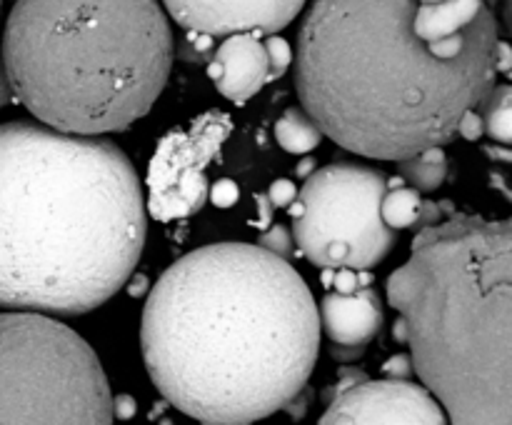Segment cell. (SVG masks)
<instances>
[{"label":"cell","instance_id":"19","mask_svg":"<svg viewBox=\"0 0 512 425\" xmlns=\"http://www.w3.org/2000/svg\"><path fill=\"white\" fill-rule=\"evenodd\" d=\"M258 245H263L265 250H270V253L280 255V258L285 260L293 258L295 253V238L285 225H273V228L265 230L258 238Z\"/></svg>","mask_w":512,"mask_h":425},{"label":"cell","instance_id":"23","mask_svg":"<svg viewBox=\"0 0 512 425\" xmlns=\"http://www.w3.org/2000/svg\"><path fill=\"white\" fill-rule=\"evenodd\" d=\"M383 373H388V378H410V375L415 373V365H413V358H410V353L393 355V358L383 365Z\"/></svg>","mask_w":512,"mask_h":425},{"label":"cell","instance_id":"30","mask_svg":"<svg viewBox=\"0 0 512 425\" xmlns=\"http://www.w3.org/2000/svg\"><path fill=\"white\" fill-rule=\"evenodd\" d=\"M0 5H3V0H0Z\"/></svg>","mask_w":512,"mask_h":425},{"label":"cell","instance_id":"12","mask_svg":"<svg viewBox=\"0 0 512 425\" xmlns=\"http://www.w3.org/2000/svg\"><path fill=\"white\" fill-rule=\"evenodd\" d=\"M208 78L230 103L245 105L273 83L270 55L265 48V35L233 33L215 45L208 60Z\"/></svg>","mask_w":512,"mask_h":425},{"label":"cell","instance_id":"18","mask_svg":"<svg viewBox=\"0 0 512 425\" xmlns=\"http://www.w3.org/2000/svg\"><path fill=\"white\" fill-rule=\"evenodd\" d=\"M265 48H268L270 55V73H273V80H278L280 75L288 73V68L293 65V48L285 38H280L278 33L265 35Z\"/></svg>","mask_w":512,"mask_h":425},{"label":"cell","instance_id":"5","mask_svg":"<svg viewBox=\"0 0 512 425\" xmlns=\"http://www.w3.org/2000/svg\"><path fill=\"white\" fill-rule=\"evenodd\" d=\"M13 93L63 133H120L168 83L173 30L160 0H15L3 33Z\"/></svg>","mask_w":512,"mask_h":425},{"label":"cell","instance_id":"24","mask_svg":"<svg viewBox=\"0 0 512 425\" xmlns=\"http://www.w3.org/2000/svg\"><path fill=\"white\" fill-rule=\"evenodd\" d=\"M13 83H10V75H8V68H5V58H3V48H0V108H5V105L13 100Z\"/></svg>","mask_w":512,"mask_h":425},{"label":"cell","instance_id":"7","mask_svg":"<svg viewBox=\"0 0 512 425\" xmlns=\"http://www.w3.org/2000/svg\"><path fill=\"white\" fill-rule=\"evenodd\" d=\"M388 175L358 163L313 170L298 190L293 218L295 248L318 268H363L383 263L398 243V230L383 218Z\"/></svg>","mask_w":512,"mask_h":425},{"label":"cell","instance_id":"3","mask_svg":"<svg viewBox=\"0 0 512 425\" xmlns=\"http://www.w3.org/2000/svg\"><path fill=\"white\" fill-rule=\"evenodd\" d=\"M143 245V188L113 140L0 125V308L90 313L128 283Z\"/></svg>","mask_w":512,"mask_h":425},{"label":"cell","instance_id":"26","mask_svg":"<svg viewBox=\"0 0 512 425\" xmlns=\"http://www.w3.org/2000/svg\"><path fill=\"white\" fill-rule=\"evenodd\" d=\"M360 380H365V373L363 370H343L338 378V385H335V393H340V390L350 388V385L360 383Z\"/></svg>","mask_w":512,"mask_h":425},{"label":"cell","instance_id":"1","mask_svg":"<svg viewBox=\"0 0 512 425\" xmlns=\"http://www.w3.org/2000/svg\"><path fill=\"white\" fill-rule=\"evenodd\" d=\"M490 0H313L295 50L300 105L350 153L403 160L458 135L495 85Z\"/></svg>","mask_w":512,"mask_h":425},{"label":"cell","instance_id":"27","mask_svg":"<svg viewBox=\"0 0 512 425\" xmlns=\"http://www.w3.org/2000/svg\"><path fill=\"white\" fill-rule=\"evenodd\" d=\"M503 18H505V28L512 35V0H503Z\"/></svg>","mask_w":512,"mask_h":425},{"label":"cell","instance_id":"10","mask_svg":"<svg viewBox=\"0 0 512 425\" xmlns=\"http://www.w3.org/2000/svg\"><path fill=\"white\" fill-rule=\"evenodd\" d=\"M325 425L350 423H445V408L425 385L408 378L360 380L335 393L328 410L320 415Z\"/></svg>","mask_w":512,"mask_h":425},{"label":"cell","instance_id":"11","mask_svg":"<svg viewBox=\"0 0 512 425\" xmlns=\"http://www.w3.org/2000/svg\"><path fill=\"white\" fill-rule=\"evenodd\" d=\"M183 30L213 38L233 33L273 35L288 28L308 0H160Z\"/></svg>","mask_w":512,"mask_h":425},{"label":"cell","instance_id":"21","mask_svg":"<svg viewBox=\"0 0 512 425\" xmlns=\"http://www.w3.org/2000/svg\"><path fill=\"white\" fill-rule=\"evenodd\" d=\"M265 198L270 200V205H273V208H288V205L298 198V188H295L293 180L280 178L270 185V190Z\"/></svg>","mask_w":512,"mask_h":425},{"label":"cell","instance_id":"9","mask_svg":"<svg viewBox=\"0 0 512 425\" xmlns=\"http://www.w3.org/2000/svg\"><path fill=\"white\" fill-rule=\"evenodd\" d=\"M373 283L375 275L370 270L323 268L320 333L328 335L338 360L360 358L383 328V303Z\"/></svg>","mask_w":512,"mask_h":425},{"label":"cell","instance_id":"4","mask_svg":"<svg viewBox=\"0 0 512 425\" xmlns=\"http://www.w3.org/2000/svg\"><path fill=\"white\" fill-rule=\"evenodd\" d=\"M393 333L460 425H512V218L425 225L388 278Z\"/></svg>","mask_w":512,"mask_h":425},{"label":"cell","instance_id":"8","mask_svg":"<svg viewBox=\"0 0 512 425\" xmlns=\"http://www.w3.org/2000/svg\"><path fill=\"white\" fill-rule=\"evenodd\" d=\"M233 130L223 110H208L188 128H175L155 148L148 168V210L155 220L188 218L203 210L210 195L208 165Z\"/></svg>","mask_w":512,"mask_h":425},{"label":"cell","instance_id":"16","mask_svg":"<svg viewBox=\"0 0 512 425\" xmlns=\"http://www.w3.org/2000/svg\"><path fill=\"white\" fill-rule=\"evenodd\" d=\"M478 113L490 138L512 145V85H493L480 100Z\"/></svg>","mask_w":512,"mask_h":425},{"label":"cell","instance_id":"6","mask_svg":"<svg viewBox=\"0 0 512 425\" xmlns=\"http://www.w3.org/2000/svg\"><path fill=\"white\" fill-rule=\"evenodd\" d=\"M95 350L60 320L0 313V423H113Z\"/></svg>","mask_w":512,"mask_h":425},{"label":"cell","instance_id":"2","mask_svg":"<svg viewBox=\"0 0 512 425\" xmlns=\"http://www.w3.org/2000/svg\"><path fill=\"white\" fill-rule=\"evenodd\" d=\"M140 348L170 405L208 425L288 408L320 350L313 293L258 243H213L175 260L148 295Z\"/></svg>","mask_w":512,"mask_h":425},{"label":"cell","instance_id":"14","mask_svg":"<svg viewBox=\"0 0 512 425\" xmlns=\"http://www.w3.org/2000/svg\"><path fill=\"white\" fill-rule=\"evenodd\" d=\"M398 165L400 178L418 193H433L445 183V175H448V158L443 153V145L420 150L410 158L398 160Z\"/></svg>","mask_w":512,"mask_h":425},{"label":"cell","instance_id":"29","mask_svg":"<svg viewBox=\"0 0 512 425\" xmlns=\"http://www.w3.org/2000/svg\"><path fill=\"white\" fill-rule=\"evenodd\" d=\"M508 75H510V78H512V68H510V70H508Z\"/></svg>","mask_w":512,"mask_h":425},{"label":"cell","instance_id":"20","mask_svg":"<svg viewBox=\"0 0 512 425\" xmlns=\"http://www.w3.org/2000/svg\"><path fill=\"white\" fill-rule=\"evenodd\" d=\"M210 200H213L218 208H230V205L238 203L240 198V188L235 185V180L230 178H220L215 180V185H210Z\"/></svg>","mask_w":512,"mask_h":425},{"label":"cell","instance_id":"22","mask_svg":"<svg viewBox=\"0 0 512 425\" xmlns=\"http://www.w3.org/2000/svg\"><path fill=\"white\" fill-rule=\"evenodd\" d=\"M458 135H463L465 140H478L480 135H485V125H483V118H480L478 108L468 110V113L463 115V120H460L458 125Z\"/></svg>","mask_w":512,"mask_h":425},{"label":"cell","instance_id":"17","mask_svg":"<svg viewBox=\"0 0 512 425\" xmlns=\"http://www.w3.org/2000/svg\"><path fill=\"white\" fill-rule=\"evenodd\" d=\"M215 50V38L208 33H198V30H185V38L178 53V58L195 60V63H208L210 55Z\"/></svg>","mask_w":512,"mask_h":425},{"label":"cell","instance_id":"28","mask_svg":"<svg viewBox=\"0 0 512 425\" xmlns=\"http://www.w3.org/2000/svg\"><path fill=\"white\" fill-rule=\"evenodd\" d=\"M313 170H315V163L310 158L303 160V163L298 165V175H300V178H308V175L313 173Z\"/></svg>","mask_w":512,"mask_h":425},{"label":"cell","instance_id":"13","mask_svg":"<svg viewBox=\"0 0 512 425\" xmlns=\"http://www.w3.org/2000/svg\"><path fill=\"white\" fill-rule=\"evenodd\" d=\"M275 140L285 153L308 155L320 145L323 130L315 123L313 115L300 105V108H288L275 120Z\"/></svg>","mask_w":512,"mask_h":425},{"label":"cell","instance_id":"15","mask_svg":"<svg viewBox=\"0 0 512 425\" xmlns=\"http://www.w3.org/2000/svg\"><path fill=\"white\" fill-rule=\"evenodd\" d=\"M380 210H383L385 223L393 230L415 228L423 210V195L410 188L403 178H388V190H385Z\"/></svg>","mask_w":512,"mask_h":425},{"label":"cell","instance_id":"25","mask_svg":"<svg viewBox=\"0 0 512 425\" xmlns=\"http://www.w3.org/2000/svg\"><path fill=\"white\" fill-rule=\"evenodd\" d=\"M113 408L115 418H130L135 413V400L130 395H118V398H113Z\"/></svg>","mask_w":512,"mask_h":425}]
</instances>
